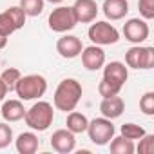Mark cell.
Wrapping results in <instances>:
<instances>
[{
	"mask_svg": "<svg viewBox=\"0 0 154 154\" xmlns=\"http://www.w3.org/2000/svg\"><path fill=\"white\" fill-rule=\"evenodd\" d=\"M82 84L74 78H65L58 84L56 91H54V96H53V103L58 111H63V112H71L76 109L78 102L82 100Z\"/></svg>",
	"mask_w": 154,
	"mask_h": 154,
	"instance_id": "1",
	"label": "cell"
},
{
	"mask_svg": "<svg viewBox=\"0 0 154 154\" xmlns=\"http://www.w3.org/2000/svg\"><path fill=\"white\" fill-rule=\"evenodd\" d=\"M53 120H54V111L49 102H36L29 109H26V114H24L26 125L38 132L47 131L53 125Z\"/></svg>",
	"mask_w": 154,
	"mask_h": 154,
	"instance_id": "2",
	"label": "cell"
},
{
	"mask_svg": "<svg viewBox=\"0 0 154 154\" xmlns=\"http://www.w3.org/2000/svg\"><path fill=\"white\" fill-rule=\"evenodd\" d=\"M13 91L24 102L38 100L47 91V80L44 78L42 74H26V76H20V78H18V82H17Z\"/></svg>",
	"mask_w": 154,
	"mask_h": 154,
	"instance_id": "3",
	"label": "cell"
},
{
	"mask_svg": "<svg viewBox=\"0 0 154 154\" xmlns=\"http://www.w3.org/2000/svg\"><path fill=\"white\" fill-rule=\"evenodd\" d=\"M87 36L94 45H112V44H116L120 40L118 29L112 24L105 22V20L91 24V27L87 31Z\"/></svg>",
	"mask_w": 154,
	"mask_h": 154,
	"instance_id": "4",
	"label": "cell"
},
{
	"mask_svg": "<svg viewBox=\"0 0 154 154\" xmlns=\"http://www.w3.org/2000/svg\"><path fill=\"white\" fill-rule=\"evenodd\" d=\"M89 134V140L94 143V145H107L112 136H114V125H112V120L109 118H94L93 122H89L87 125V131Z\"/></svg>",
	"mask_w": 154,
	"mask_h": 154,
	"instance_id": "5",
	"label": "cell"
},
{
	"mask_svg": "<svg viewBox=\"0 0 154 154\" xmlns=\"http://www.w3.org/2000/svg\"><path fill=\"white\" fill-rule=\"evenodd\" d=\"M125 63L131 69H152L154 67V47L132 45L125 53Z\"/></svg>",
	"mask_w": 154,
	"mask_h": 154,
	"instance_id": "6",
	"label": "cell"
},
{
	"mask_svg": "<svg viewBox=\"0 0 154 154\" xmlns=\"http://www.w3.org/2000/svg\"><path fill=\"white\" fill-rule=\"evenodd\" d=\"M49 27L54 31V33H67L71 31L76 24V18H74V13H72V8L71 6H58L51 11L49 15Z\"/></svg>",
	"mask_w": 154,
	"mask_h": 154,
	"instance_id": "7",
	"label": "cell"
},
{
	"mask_svg": "<svg viewBox=\"0 0 154 154\" xmlns=\"http://www.w3.org/2000/svg\"><path fill=\"white\" fill-rule=\"evenodd\" d=\"M149 33H150L149 24L143 18H129L123 24V36L127 42H131L134 45L143 44L149 38Z\"/></svg>",
	"mask_w": 154,
	"mask_h": 154,
	"instance_id": "8",
	"label": "cell"
},
{
	"mask_svg": "<svg viewBox=\"0 0 154 154\" xmlns=\"http://www.w3.org/2000/svg\"><path fill=\"white\" fill-rule=\"evenodd\" d=\"M71 8L78 24H91L96 20V15H98L96 0H76Z\"/></svg>",
	"mask_w": 154,
	"mask_h": 154,
	"instance_id": "9",
	"label": "cell"
},
{
	"mask_svg": "<svg viewBox=\"0 0 154 154\" xmlns=\"http://www.w3.org/2000/svg\"><path fill=\"white\" fill-rule=\"evenodd\" d=\"M84 49V44L78 36L74 35H63L62 38H58L56 42V51L62 58H67V60H72L76 56H80Z\"/></svg>",
	"mask_w": 154,
	"mask_h": 154,
	"instance_id": "10",
	"label": "cell"
},
{
	"mask_svg": "<svg viewBox=\"0 0 154 154\" xmlns=\"http://www.w3.org/2000/svg\"><path fill=\"white\" fill-rule=\"evenodd\" d=\"M82 63L87 71H98L105 65V51L102 45H89L82 49Z\"/></svg>",
	"mask_w": 154,
	"mask_h": 154,
	"instance_id": "11",
	"label": "cell"
},
{
	"mask_svg": "<svg viewBox=\"0 0 154 154\" xmlns=\"http://www.w3.org/2000/svg\"><path fill=\"white\" fill-rule=\"evenodd\" d=\"M51 147L60 154H69L76 147V138L69 129H58L51 136Z\"/></svg>",
	"mask_w": 154,
	"mask_h": 154,
	"instance_id": "12",
	"label": "cell"
},
{
	"mask_svg": "<svg viewBox=\"0 0 154 154\" xmlns=\"http://www.w3.org/2000/svg\"><path fill=\"white\" fill-rule=\"evenodd\" d=\"M127 78H129V67L123 62H109L103 67V80H107L109 84L123 87Z\"/></svg>",
	"mask_w": 154,
	"mask_h": 154,
	"instance_id": "13",
	"label": "cell"
},
{
	"mask_svg": "<svg viewBox=\"0 0 154 154\" xmlns=\"http://www.w3.org/2000/svg\"><path fill=\"white\" fill-rule=\"evenodd\" d=\"M125 111V102L116 94V96H109V98H103L102 103H100V112L103 118H109V120H116L123 114Z\"/></svg>",
	"mask_w": 154,
	"mask_h": 154,
	"instance_id": "14",
	"label": "cell"
},
{
	"mask_svg": "<svg viewBox=\"0 0 154 154\" xmlns=\"http://www.w3.org/2000/svg\"><path fill=\"white\" fill-rule=\"evenodd\" d=\"M102 9L107 20H122L129 13V2L127 0H103Z\"/></svg>",
	"mask_w": 154,
	"mask_h": 154,
	"instance_id": "15",
	"label": "cell"
},
{
	"mask_svg": "<svg viewBox=\"0 0 154 154\" xmlns=\"http://www.w3.org/2000/svg\"><path fill=\"white\" fill-rule=\"evenodd\" d=\"M0 114H2V118H4L8 123L24 120L26 109H24L22 100H8V102H4V103H2V109H0Z\"/></svg>",
	"mask_w": 154,
	"mask_h": 154,
	"instance_id": "16",
	"label": "cell"
},
{
	"mask_svg": "<svg viewBox=\"0 0 154 154\" xmlns=\"http://www.w3.org/2000/svg\"><path fill=\"white\" fill-rule=\"evenodd\" d=\"M15 145L20 154H35L38 150L40 143H38V136L35 132H22L15 140Z\"/></svg>",
	"mask_w": 154,
	"mask_h": 154,
	"instance_id": "17",
	"label": "cell"
},
{
	"mask_svg": "<svg viewBox=\"0 0 154 154\" xmlns=\"http://www.w3.org/2000/svg\"><path fill=\"white\" fill-rule=\"evenodd\" d=\"M65 125L67 129L72 132V134H82L87 131V125H89V120L85 114L82 112H76V111H71L67 114V120H65Z\"/></svg>",
	"mask_w": 154,
	"mask_h": 154,
	"instance_id": "18",
	"label": "cell"
},
{
	"mask_svg": "<svg viewBox=\"0 0 154 154\" xmlns=\"http://www.w3.org/2000/svg\"><path fill=\"white\" fill-rule=\"evenodd\" d=\"M111 145V152L112 154H132L136 149H134V143L132 140L129 138H123V136H112V140L109 141Z\"/></svg>",
	"mask_w": 154,
	"mask_h": 154,
	"instance_id": "19",
	"label": "cell"
},
{
	"mask_svg": "<svg viewBox=\"0 0 154 154\" xmlns=\"http://www.w3.org/2000/svg\"><path fill=\"white\" fill-rule=\"evenodd\" d=\"M45 0H20V8L27 17H38L44 11Z\"/></svg>",
	"mask_w": 154,
	"mask_h": 154,
	"instance_id": "20",
	"label": "cell"
},
{
	"mask_svg": "<svg viewBox=\"0 0 154 154\" xmlns=\"http://www.w3.org/2000/svg\"><path fill=\"white\" fill-rule=\"evenodd\" d=\"M6 13H8V17L11 18V22H13V26H15V29H17V31L24 27L27 15L24 13V9H22L20 6H11V8H8V9H6Z\"/></svg>",
	"mask_w": 154,
	"mask_h": 154,
	"instance_id": "21",
	"label": "cell"
},
{
	"mask_svg": "<svg viewBox=\"0 0 154 154\" xmlns=\"http://www.w3.org/2000/svg\"><path fill=\"white\" fill-rule=\"evenodd\" d=\"M20 76H22V72H20L17 67H8V69L2 72V74H0V80H2V82L6 84L8 91H13Z\"/></svg>",
	"mask_w": 154,
	"mask_h": 154,
	"instance_id": "22",
	"label": "cell"
},
{
	"mask_svg": "<svg viewBox=\"0 0 154 154\" xmlns=\"http://www.w3.org/2000/svg\"><path fill=\"white\" fill-rule=\"evenodd\" d=\"M120 132H122L123 138H129V140L134 141V140H140L145 134V129L140 127V125H136V123H123L122 129H120Z\"/></svg>",
	"mask_w": 154,
	"mask_h": 154,
	"instance_id": "23",
	"label": "cell"
},
{
	"mask_svg": "<svg viewBox=\"0 0 154 154\" xmlns=\"http://www.w3.org/2000/svg\"><path fill=\"white\" fill-rule=\"evenodd\" d=\"M140 109L143 114L147 116H152L154 114V93L152 91H147L141 98H140Z\"/></svg>",
	"mask_w": 154,
	"mask_h": 154,
	"instance_id": "24",
	"label": "cell"
},
{
	"mask_svg": "<svg viewBox=\"0 0 154 154\" xmlns=\"http://www.w3.org/2000/svg\"><path fill=\"white\" fill-rule=\"evenodd\" d=\"M120 91H122V87H118V85H114V84H109V82L103 80V78H102V82L98 84V93H100L102 98L116 96V94H120Z\"/></svg>",
	"mask_w": 154,
	"mask_h": 154,
	"instance_id": "25",
	"label": "cell"
},
{
	"mask_svg": "<svg viewBox=\"0 0 154 154\" xmlns=\"http://www.w3.org/2000/svg\"><path fill=\"white\" fill-rule=\"evenodd\" d=\"M138 9L143 20L154 18V0H138Z\"/></svg>",
	"mask_w": 154,
	"mask_h": 154,
	"instance_id": "26",
	"label": "cell"
},
{
	"mask_svg": "<svg viewBox=\"0 0 154 154\" xmlns=\"http://www.w3.org/2000/svg\"><path fill=\"white\" fill-rule=\"evenodd\" d=\"M138 152L140 154H152L154 152V134H143L140 138V145H138Z\"/></svg>",
	"mask_w": 154,
	"mask_h": 154,
	"instance_id": "27",
	"label": "cell"
},
{
	"mask_svg": "<svg viewBox=\"0 0 154 154\" xmlns=\"http://www.w3.org/2000/svg\"><path fill=\"white\" fill-rule=\"evenodd\" d=\"M13 141V129L6 123H0V149H6Z\"/></svg>",
	"mask_w": 154,
	"mask_h": 154,
	"instance_id": "28",
	"label": "cell"
},
{
	"mask_svg": "<svg viewBox=\"0 0 154 154\" xmlns=\"http://www.w3.org/2000/svg\"><path fill=\"white\" fill-rule=\"evenodd\" d=\"M15 31H17V29H15L11 18L8 17V13H6V11H4V13H0V33L6 35V36H11Z\"/></svg>",
	"mask_w": 154,
	"mask_h": 154,
	"instance_id": "29",
	"label": "cell"
},
{
	"mask_svg": "<svg viewBox=\"0 0 154 154\" xmlns=\"http://www.w3.org/2000/svg\"><path fill=\"white\" fill-rule=\"evenodd\" d=\"M9 91H8V87H6V84L0 80V102H2L4 98H6V94H8Z\"/></svg>",
	"mask_w": 154,
	"mask_h": 154,
	"instance_id": "30",
	"label": "cell"
},
{
	"mask_svg": "<svg viewBox=\"0 0 154 154\" xmlns=\"http://www.w3.org/2000/svg\"><path fill=\"white\" fill-rule=\"evenodd\" d=\"M8 38H9V36H6V35L0 33V49H4V47L8 45Z\"/></svg>",
	"mask_w": 154,
	"mask_h": 154,
	"instance_id": "31",
	"label": "cell"
},
{
	"mask_svg": "<svg viewBox=\"0 0 154 154\" xmlns=\"http://www.w3.org/2000/svg\"><path fill=\"white\" fill-rule=\"evenodd\" d=\"M47 2H51V4H62L63 0H47Z\"/></svg>",
	"mask_w": 154,
	"mask_h": 154,
	"instance_id": "32",
	"label": "cell"
}]
</instances>
